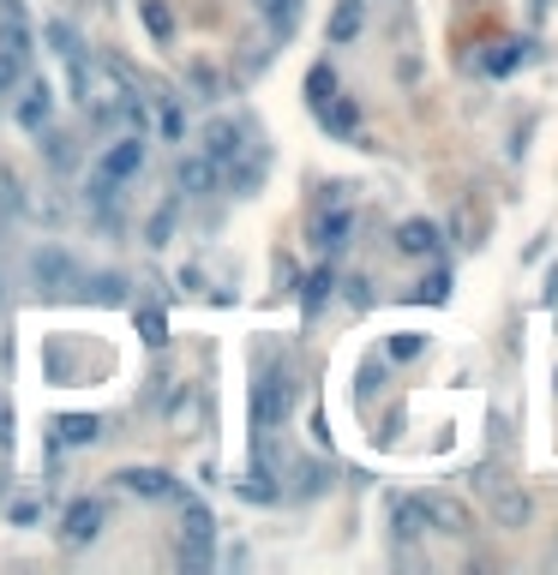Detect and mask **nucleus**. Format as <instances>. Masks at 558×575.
Returning <instances> with one entry per match:
<instances>
[{"label":"nucleus","mask_w":558,"mask_h":575,"mask_svg":"<svg viewBox=\"0 0 558 575\" xmlns=\"http://www.w3.org/2000/svg\"><path fill=\"white\" fill-rule=\"evenodd\" d=\"M523 55H528L523 43H499V48H492V55H487V72H492V79H504V72H511V67H516V60H523Z\"/></svg>","instance_id":"obj_19"},{"label":"nucleus","mask_w":558,"mask_h":575,"mask_svg":"<svg viewBox=\"0 0 558 575\" xmlns=\"http://www.w3.org/2000/svg\"><path fill=\"white\" fill-rule=\"evenodd\" d=\"M181 186H186V192H210V186H217V162H210V157H193V162L181 169Z\"/></svg>","instance_id":"obj_15"},{"label":"nucleus","mask_w":558,"mask_h":575,"mask_svg":"<svg viewBox=\"0 0 558 575\" xmlns=\"http://www.w3.org/2000/svg\"><path fill=\"white\" fill-rule=\"evenodd\" d=\"M12 438V419H7V402H0V444Z\"/></svg>","instance_id":"obj_30"},{"label":"nucleus","mask_w":558,"mask_h":575,"mask_svg":"<svg viewBox=\"0 0 558 575\" xmlns=\"http://www.w3.org/2000/svg\"><path fill=\"white\" fill-rule=\"evenodd\" d=\"M397 252H409V258H433V252H439V222L409 216V222L397 228Z\"/></svg>","instance_id":"obj_6"},{"label":"nucleus","mask_w":558,"mask_h":575,"mask_svg":"<svg viewBox=\"0 0 558 575\" xmlns=\"http://www.w3.org/2000/svg\"><path fill=\"white\" fill-rule=\"evenodd\" d=\"M451 294V276H433V283H421V300H445Z\"/></svg>","instance_id":"obj_28"},{"label":"nucleus","mask_w":558,"mask_h":575,"mask_svg":"<svg viewBox=\"0 0 558 575\" xmlns=\"http://www.w3.org/2000/svg\"><path fill=\"white\" fill-rule=\"evenodd\" d=\"M169 228H174V210H162L157 222H150V240H157V246H162V240H169Z\"/></svg>","instance_id":"obj_29"},{"label":"nucleus","mask_w":558,"mask_h":575,"mask_svg":"<svg viewBox=\"0 0 558 575\" xmlns=\"http://www.w3.org/2000/svg\"><path fill=\"white\" fill-rule=\"evenodd\" d=\"M145 31L157 36V43H169V36H174V19H169V7H157V0H145Z\"/></svg>","instance_id":"obj_22"},{"label":"nucleus","mask_w":558,"mask_h":575,"mask_svg":"<svg viewBox=\"0 0 558 575\" xmlns=\"http://www.w3.org/2000/svg\"><path fill=\"white\" fill-rule=\"evenodd\" d=\"M319 114H324V126H331V133H354V120H361V114H354V102H337V96L324 102Z\"/></svg>","instance_id":"obj_20"},{"label":"nucleus","mask_w":558,"mask_h":575,"mask_svg":"<svg viewBox=\"0 0 558 575\" xmlns=\"http://www.w3.org/2000/svg\"><path fill=\"white\" fill-rule=\"evenodd\" d=\"M205 157L217 162V169H223L228 157H240V126H235V120H210V133H205Z\"/></svg>","instance_id":"obj_9"},{"label":"nucleus","mask_w":558,"mask_h":575,"mask_svg":"<svg viewBox=\"0 0 558 575\" xmlns=\"http://www.w3.org/2000/svg\"><path fill=\"white\" fill-rule=\"evenodd\" d=\"M361 24H366L361 0H342V7L331 12V43H354V36H361Z\"/></svg>","instance_id":"obj_12"},{"label":"nucleus","mask_w":558,"mask_h":575,"mask_svg":"<svg viewBox=\"0 0 558 575\" xmlns=\"http://www.w3.org/2000/svg\"><path fill=\"white\" fill-rule=\"evenodd\" d=\"M331 288H337V276H331V271H312V276H307V288H300V300H307V312H319V306L331 300Z\"/></svg>","instance_id":"obj_16"},{"label":"nucleus","mask_w":558,"mask_h":575,"mask_svg":"<svg viewBox=\"0 0 558 575\" xmlns=\"http://www.w3.org/2000/svg\"><path fill=\"white\" fill-rule=\"evenodd\" d=\"M390 521H397V540H414V533H426V528H421V521H426L421 497H402V504L390 509Z\"/></svg>","instance_id":"obj_14"},{"label":"nucleus","mask_w":558,"mask_h":575,"mask_svg":"<svg viewBox=\"0 0 558 575\" xmlns=\"http://www.w3.org/2000/svg\"><path fill=\"white\" fill-rule=\"evenodd\" d=\"M19 72H24V60L0 48V91H12V84H19Z\"/></svg>","instance_id":"obj_25"},{"label":"nucleus","mask_w":558,"mask_h":575,"mask_svg":"<svg viewBox=\"0 0 558 575\" xmlns=\"http://www.w3.org/2000/svg\"><path fill=\"white\" fill-rule=\"evenodd\" d=\"M288 407H295V383H288V378H264L259 390H252V419H259V432L283 426Z\"/></svg>","instance_id":"obj_1"},{"label":"nucleus","mask_w":558,"mask_h":575,"mask_svg":"<svg viewBox=\"0 0 558 575\" xmlns=\"http://www.w3.org/2000/svg\"><path fill=\"white\" fill-rule=\"evenodd\" d=\"M138 330H145V342H162V336H169V324H162V312H138Z\"/></svg>","instance_id":"obj_26"},{"label":"nucleus","mask_w":558,"mask_h":575,"mask_svg":"<svg viewBox=\"0 0 558 575\" xmlns=\"http://www.w3.org/2000/svg\"><path fill=\"white\" fill-rule=\"evenodd\" d=\"M259 7H264V19L276 24V36H288V31H295V12H300V0H259Z\"/></svg>","instance_id":"obj_18"},{"label":"nucleus","mask_w":558,"mask_h":575,"mask_svg":"<svg viewBox=\"0 0 558 575\" xmlns=\"http://www.w3.org/2000/svg\"><path fill=\"white\" fill-rule=\"evenodd\" d=\"M157 120H162V138H181V108H174V102H162Z\"/></svg>","instance_id":"obj_27"},{"label":"nucleus","mask_w":558,"mask_h":575,"mask_svg":"<svg viewBox=\"0 0 558 575\" xmlns=\"http://www.w3.org/2000/svg\"><path fill=\"white\" fill-rule=\"evenodd\" d=\"M492 521L499 528H528L535 521V497L523 485H492Z\"/></svg>","instance_id":"obj_3"},{"label":"nucleus","mask_w":558,"mask_h":575,"mask_svg":"<svg viewBox=\"0 0 558 575\" xmlns=\"http://www.w3.org/2000/svg\"><path fill=\"white\" fill-rule=\"evenodd\" d=\"M307 96H312V108H324V102L337 96V72L331 67H312L307 72Z\"/></svg>","instance_id":"obj_17"},{"label":"nucleus","mask_w":558,"mask_h":575,"mask_svg":"<svg viewBox=\"0 0 558 575\" xmlns=\"http://www.w3.org/2000/svg\"><path fill=\"white\" fill-rule=\"evenodd\" d=\"M60 438H67V444H96V419L91 414H72V419H60Z\"/></svg>","instance_id":"obj_21"},{"label":"nucleus","mask_w":558,"mask_h":575,"mask_svg":"<svg viewBox=\"0 0 558 575\" xmlns=\"http://www.w3.org/2000/svg\"><path fill=\"white\" fill-rule=\"evenodd\" d=\"M421 509H426V521H433L439 533H451V540H463V533L475 528V521H468V509L456 504V497H445V492H426Z\"/></svg>","instance_id":"obj_5"},{"label":"nucleus","mask_w":558,"mask_h":575,"mask_svg":"<svg viewBox=\"0 0 558 575\" xmlns=\"http://www.w3.org/2000/svg\"><path fill=\"white\" fill-rule=\"evenodd\" d=\"M421 348H426V342L414 336V330H397V336H390V360H414Z\"/></svg>","instance_id":"obj_23"},{"label":"nucleus","mask_w":558,"mask_h":575,"mask_svg":"<svg viewBox=\"0 0 558 575\" xmlns=\"http://www.w3.org/2000/svg\"><path fill=\"white\" fill-rule=\"evenodd\" d=\"M96 533H103V504H96V497H79V504L67 509V521H60V540L67 545H91Z\"/></svg>","instance_id":"obj_4"},{"label":"nucleus","mask_w":558,"mask_h":575,"mask_svg":"<svg viewBox=\"0 0 558 575\" xmlns=\"http://www.w3.org/2000/svg\"><path fill=\"white\" fill-rule=\"evenodd\" d=\"M48 108H55V91H48V84H31V91H24V102H19V126H43L48 120Z\"/></svg>","instance_id":"obj_10"},{"label":"nucleus","mask_w":558,"mask_h":575,"mask_svg":"<svg viewBox=\"0 0 558 575\" xmlns=\"http://www.w3.org/2000/svg\"><path fill=\"white\" fill-rule=\"evenodd\" d=\"M126 480V492H138V497H169L174 485H169V474H157V468H133V474H121Z\"/></svg>","instance_id":"obj_13"},{"label":"nucleus","mask_w":558,"mask_h":575,"mask_svg":"<svg viewBox=\"0 0 558 575\" xmlns=\"http://www.w3.org/2000/svg\"><path fill=\"white\" fill-rule=\"evenodd\" d=\"M48 43H55V48H60V55H67V60H79V36H72L67 24H48Z\"/></svg>","instance_id":"obj_24"},{"label":"nucleus","mask_w":558,"mask_h":575,"mask_svg":"<svg viewBox=\"0 0 558 575\" xmlns=\"http://www.w3.org/2000/svg\"><path fill=\"white\" fill-rule=\"evenodd\" d=\"M210 540H217V521L205 516L198 504H186V521H181V564H210Z\"/></svg>","instance_id":"obj_2"},{"label":"nucleus","mask_w":558,"mask_h":575,"mask_svg":"<svg viewBox=\"0 0 558 575\" xmlns=\"http://www.w3.org/2000/svg\"><path fill=\"white\" fill-rule=\"evenodd\" d=\"M138 169H145V145H138L133 133L114 138L109 157H103V174H109V181H126V174H138Z\"/></svg>","instance_id":"obj_7"},{"label":"nucleus","mask_w":558,"mask_h":575,"mask_svg":"<svg viewBox=\"0 0 558 575\" xmlns=\"http://www.w3.org/2000/svg\"><path fill=\"white\" fill-rule=\"evenodd\" d=\"M349 234H354V216L331 210V216H319V228H312V246H319V252H342V246H349Z\"/></svg>","instance_id":"obj_8"},{"label":"nucleus","mask_w":558,"mask_h":575,"mask_svg":"<svg viewBox=\"0 0 558 575\" xmlns=\"http://www.w3.org/2000/svg\"><path fill=\"white\" fill-rule=\"evenodd\" d=\"M36 283L43 288H67L72 283V258L67 252H36Z\"/></svg>","instance_id":"obj_11"}]
</instances>
